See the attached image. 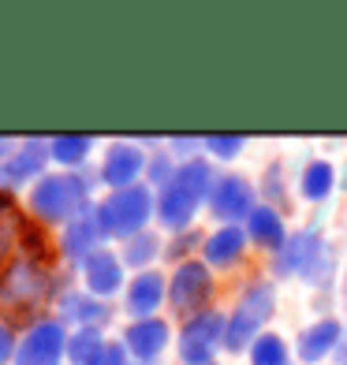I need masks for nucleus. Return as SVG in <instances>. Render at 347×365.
Here are the masks:
<instances>
[{"label":"nucleus","mask_w":347,"mask_h":365,"mask_svg":"<svg viewBox=\"0 0 347 365\" xmlns=\"http://www.w3.org/2000/svg\"><path fill=\"white\" fill-rule=\"evenodd\" d=\"M176 164H172V157L169 153H157L154 160H150V168H146V175H150V182H157V187L164 190V187H169V182L176 179Z\"/></svg>","instance_id":"obj_28"},{"label":"nucleus","mask_w":347,"mask_h":365,"mask_svg":"<svg viewBox=\"0 0 347 365\" xmlns=\"http://www.w3.org/2000/svg\"><path fill=\"white\" fill-rule=\"evenodd\" d=\"M325 269H328V257H325V246H321L318 231H299V235H291L284 242V250H280V261H276V272L303 276V279H313V284L325 279Z\"/></svg>","instance_id":"obj_7"},{"label":"nucleus","mask_w":347,"mask_h":365,"mask_svg":"<svg viewBox=\"0 0 347 365\" xmlns=\"http://www.w3.org/2000/svg\"><path fill=\"white\" fill-rule=\"evenodd\" d=\"M15 351H19V343H15V331H11V324L0 321V365L15 361Z\"/></svg>","instance_id":"obj_31"},{"label":"nucleus","mask_w":347,"mask_h":365,"mask_svg":"<svg viewBox=\"0 0 347 365\" xmlns=\"http://www.w3.org/2000/svg\"><path fill=\"white\" fill-rule=\"evenodd\" d=\"M19 239H23V220H19V209H15V197L0 194V272L8 269V257Z\"/></svg>","instance_id":"obj_21"},{"label":"nucleus","mask_w":347,"mask_h":365,"mask_svg":"<svg viewBox=\"0 0 347 365\" xmlns=\"http://www.w3.org/2000/svg\"><path fill=\"white\" fill-rule=\"evenodd\" d=\"M243 145H246L243 135H209L206 138V149L213 157H221V160H231L236 153H243Z\"/></svg>","instance_id":"obj_27"},{"label":"nucleus","mask_w":347,"mask_h":365,"mask_svg":"<svg viewBox=\"0 0 347 365\" xmlns=\"http://www.w3.org/2000/svg\"><path fill=\"white\" fill-rule=\"evenodd\" d=\"M30 209L34 217L45 224H60V220H75L86 209V179L82 175H41L30 190Z\"/></svg>","instance_id":"obj_4"},{"label":"nucleus","mask_w":347,"mask_h":365,"mask_svg":"<svg viewBox=\"0 0 347 365\" xmlns=\"http://www.w3.org/2000/svg\"><path fill=\"white\" fill-rule=\"evenodd\" d=\"M94 365H131V354H127L124 343H105V351L97 354Z\"/></svg>","instance_id":"obj_30"},{"label":"nucleus","mask_w":347,"mask_h":365,"mask_svg":"<svg viewBox=\"0 0 347 365\" xmlns=\"http://www.w3.org/2000/svg\"><path fill=\"white\" fill-rule=\"evenodd\" d=\"M209 365H217V361H209Z\"/></svg>","instance_id":"obj_36"},{"label":"nucleus","mask_w":347,"mask_h":365,"mask_svg":"<svg viewBox=\"0 0 347 365\" xmlns=\"http://www.w3.org/2000/svg\"><path fill=\"white\" fill-rule=\"evenodd\" d=\"M213 298V272L206 261H179V269L169 279V302L176 309H191L194 317L206 313V302Z\"/></svg>","instance_id":"obj_8"},{"label":"nucleus","mask_w":347,"mask_h":365,"mask_svg":"<svg viewBox=\"0 0 347 365\" xmlns=\"http://www.w3.org/2000/svg\"><path fill=\"white\" fill-rule=\"evenodd\" d=\"M53 294V276L34 257H19L0 272V309L11 321H30Z\"/></svg>","instance_id":"obj_2"},{"label":"nucleus","mask_w":347,"mask_h":365,"mask_svg":"<svg viewBox=\"0 0 347 365\" xmlns=\"http://www.w3.org/2000/svg\"><path fill=\"white\" fill-rule=\"evenodd\" d=\"M198 242H206L202 235H198V231H191V235H187V231H183V235H176V239H172V246H169V250H164V257H172V261H179V257L187 254V250H194Z\"/></svg>","instance_id":"obj_29"},{"label":"nucleus","mask_w":347,"mask_h":365,"mask_svg":"<svg viewBox=\"0 0 347 365\" xmlns=\"http://www.w3.org/2000/svg\"><path fill=\"white\" fill-rule=\"evenodd\" d=\"M90 149H94V142L86 135H56L49 142V153H53V160L64 164V168H79V164L90 157Z\"/></svg>","instance_id":"obj_24"},{"label":"nucleus","mask_w":347,"mask_h":365,"mask_svg":"<svg viewBox=\"0 0 347 365\" xmlns=\"http://www.w3.org/2000/svg\"><path fill=\"white\" fill-rule=\"evenodd\" d=\"M101 239H105V231H101V224H97V209L86 205L68 224V231H64V257L68 261H86L90 254L101 250Z\"/></svg>","instance_id":"obj_12"},{"label":"nucleus","mask_w":347,"mask_h":365,"mask_svg":"<svg viewBox=\"0 0 347 365\" xmlns=\"http://www.w3.org/2000/svg\"><path fill=\"white\" fill-rule=\"evenodd\" d=\"M105 336H101V328H79V331H71L68 336V358L71 365H94L97 361V354L105 351Z\"/></svg>","instance_id":"obj_22"},{"label":"nucleus","mask_w":347,"mask_h":365,"mask_svg":"<svg viewBox=\"0 0 347 365\" xmlns=\"http://www.w3.org/2000/svg\"><path fill=\"white\" fill-rule=\"evenodd\" d=\"M11 157H15V145H11V138H0V160L8 164Z\"/></svg>","instance_id":"obj_33"},{"label":"nucleus","mask_w":347,"mask_h":365,"mask_svg":"<svg viewBox=\"0 0 347 365\" xmlns=\"http://www.w3.org/2000/svg\"><path fill=\"white\" fill-rule=\"evenodd\" d=\"M246 235H251V242H258V246H269V250H284V242H288V235H284V220H280V212L276 209H269V205H258L251 217H246Z\"/></svg>","instance_id":"obj_19"},{"label":"nucleus","mask_w":347,"mask_h":365,"mask_svg":"<svg viewBox=\"0 0 347 365\" xmlns=\"http://www.w3.org/2000/svg\"><path fill=\"white\" fill-rule=\"evenodd\" d=\"M340 339H343V328H340V321L325 317V321L310 324V328L303 331L299 343H295V351H299V361L313 365V361H321L325 354H333L336 346H340Z\"/></svg>","instance_id":"obj_17"},{"label":"nucleus","mask_w":347,"mask_h":365,"mask_svg":"<svg viewBox=\"0 0 347 365\" xmlns=\"http://www.w3.org/2000/svg\"><path fill=\"white\" fill-rule=\"evenodd\" d=\"M336 187V172L328 160H310L303 168V179H299V190L303 197H310V202H321V197H328Z\"/></svg>","instance_id":"obj_23"},{"label":"nucleus","mask_w":347,"mask_h":365,"mask_svg":"<svg viewBox=\"0 0 347 365\" xmlns=\"http://www.w3.org/2000/svg\"><path fill=\"white\" fill-rule=\"evenodd\" d=\"M164 294H169V284H164V276L154 272V269H146L139 272L135 279H131V287H127V313L135 321H146V317H154V313L161 309L164 302Z\"/></svg>","instance_id":"obj_15"},{"label":"nucleus","mask_w":347,"mask_h":365,"mask_svg":"<svg viewBox=\"0 0 347 365\" xmlns=\"http://www.w3.org/2000/svg\"><path fill=\"white\" fill-rule=\"evenodd\" d=\"M169 339H172V331H169V324H164L161 317L135 321V324L124 331L127 354H131V358H139V361H154V358H161V351L169 346Z\"/></svg>","instance_id":"obj_14"},{"label":"nucleus","mask_w":347,"mask_h":365,"mask_svg":"<svg viewBox=\"0 0 347 365\" xmlns=\"http://www.w3.org/2000/svg\"><path fill=\"white\" fill-rule=\"evenodd\" d=\"M213 182H217V175H213L209 160L194 157L187 164H179L176 179L157 194V220H161V227L179 231V235H183V231L191 227V220H194L198 205L209 202Z\"/></svg>","instance_id":"obj_1"},{"label":"nucleus","mask_w":347,"mask_h":365,"mask_svg":"<svg viewBox=\"0 0 347 365\" xmlns=\"http://www.w3.org/2000/svg\"><path fill=\"white\" fill-rule=\"evenodd\" d=\"M64 354H68L64 321H38L15 351V365H60Z\"/></svg>","instance_id":"obj_9"},{"label":"nucleus","mask_w":347,"mask_h":365,"mask_svg":"<svg viewBox=\"0 0 347 365\" xmlns=\"http://www.w3.org/2000/svg\"><path fill=\"white\" fill-rule=\"evenodd\" d=\"M343 298H347V276H343Z\"/></svg>","instance_id":"obj_35"},{"label":"nucleus","mask_w":347,"mask_h":365,"mask_svg":"<svg viewBox=\"0 0 347 365\" xmlns=\"http://www.w3.org/2000/svg\"><path fill=\"white\" fill-rule=\"evenodd\" d=\"M224 336H228V317L217 309H206L191 317L179 331V358L187 365H209L213 354L224 346Z\"/></svg>","instance_id":"obj_6"},{"label":"nucleus","mask_w":347,"mask_h":365,"mask_svg":"<svg viewBox=\"0 0 347 365\" xmlns=\"http://www.w3.org/2000/svg\"><path fill=\"white\" fill-rule=\"evenodd\" d=\"M112 317L109 302L94 294H68L64 298V321H75L79 328H105Z\"/></svg>","instance_id":"obj_20"},{"label":"nucleus","mask_w":347,"mask_h":365,"mask_svg":"<svg viewBox=\"0 0 347 365\" xmlns=\"http://www.w3.org/2000/svg\"><path fill=\"white\" fill-rule=\"evenodd\" d=\"M49 157H53V153H49V142L30 138V142H23L19 149H15V157L8 164H0V172H4V179L11 182V187H15V182H26V179H41Z\"/></svg>","instance_id":"obj_16"},{"label":"nucleus","mask_w":347,"mask_h":365,"mask_svg":"<svg viewBox=\"0 0 347 365\" xmlns=\"http://www.w3.org/2000/svg\"><path fill=\"white\" fill-rule=\"evenodd\" d=\"M82 279H86V291L94 298H109L124 287V261L101 246L97 254L82 261Z\"/></svg>","instance_id":"obj_13"},{"label":"nucleus","mask_w":347,"mask_h":365,"mask_svg":"<svg viewBox=\"0 0 347 365\" xmlns=\"http://www.w3.org/2000/svg\"><path fill=\"white\" fill-rule=\"evenodd\" d=\"M146 168H150V160H146V153L135 142H112L101 160V182L112 190H127L135 187Z\"/></svg>","instance_id":"obj_11"},{"label":"nucleus","mask_w":347,"mask_h":365,"mask_svg":"<svg viewBox=\"0 0 347 365\" xmlns=\"http://www.w3.org/2000/svg\"><path fill=\"white\" fill-rule=\"evenodd\" d=\"M198 142H206V138H194V135H176V138H172L169 145H172V149H179V153H183V157H191Z\"/></svg>","instance_id":"obj_32"},{"label":"nucleus","mask_w":347,"mask_h":365,"mask_svg":"<svg viewBox=\"0 0 347 365\" xmlns=\"http://www.w3.org/2000/svg\"><path fill=\"white\" fill-rule=\"evenodd\" d=\"M273 313H276V287L273 284H254L251 291H243L239 306L231 309V317H228L224 346L228 351H246V346H254Z\"/></svg>","instance_id":"obj_5"},{"label":"nucleus","mask_w":347,"mask_h":365,"mask_svg":"<svg viewBox=\"0 0 347 365\" xmlns=\"http://www.w3.org/2000/svg\"><path fill=\"white\" fill-rule=\"evenodd\" d=\"M251 365H288V343L266 331L254 346H251Z\"/></svg>","instance_id":"obj_26"},{"label":"nucleus","mask_w":347,"mask_h":365,"mask_svg":"<svg viewBox=\"0 0 347 365\" xmlns=\"http://www.w3.org/2000/svg\"><path fill=\"white\" fill-rule=\"evenodd\" d=\"M157 254H161V239L154 235V231H142V235H135V239L124 242L120 261L131 264V269H142V272H146V264H150Z\"/></svg>","instance_id":"obj_25"},{"label":"nucleus","mask_w":347,"mask_h":365,"mask_svg":"<svg viewBox=\"0 0 347 365\" xmlns=\"http://www.w3.org/2000/svg\"><path fill=\"white\" fill-rule=\"evenodd\" d=\"M97 209V224H101L105 235H120V239H135L146 231L150 217H157V202L154 190L146 182H135L127 190H112Z\"/></svg>","instance_id":"obj_3"},{"label":"nucleus","mask_w":347,"mask_h":365,"mask_svg":"<svg viewBox=\"0 0 347 365\" xmlns=\"http://www.w3.org/2000/svg\"><path fill=\"white\" fill-rule=\"evenodd\" d=\"M209 209H213V217L224 220V224L246 220L258 209L251 179H243L236 172H231V175H217V182H213V190H209Z\"/></svg>","instance_id":"obj_10"},{"label":"nucleus","mask_w":347,"mask_h":365,"mask_svg":"<svg viewBox=\"0 0 347 365\" xmlns=\"http://www.w3.org/2000/svg\"><path fill=\"white\" fill-rule=\"evenodd\" d=\"M340 354H343V365H347V346H343V351H340Z\"/></svg>","instance_id":"obj_34"},{"label":"nucleus","mask_w":347,"mask_h":365,"mask_svg":"<svg viewBox=\"0 0 347 365\" xmlns=\"http://www.w3.org/2000/svg\"><path fill=\"white\" fill-rule=\"evenodd\" d=\"M246 231L243 227H236V224H224L221 231H213V235L202 242V250H206V264H236L239 257H243V250H246Z\"/></svg>","instance_id":"obj_18"}]
</instances>
